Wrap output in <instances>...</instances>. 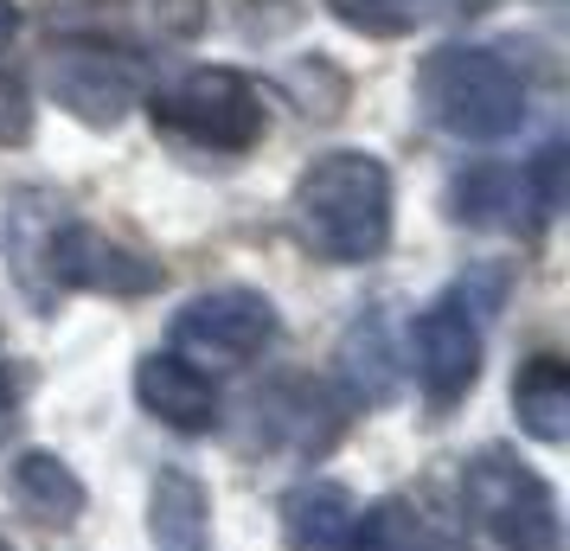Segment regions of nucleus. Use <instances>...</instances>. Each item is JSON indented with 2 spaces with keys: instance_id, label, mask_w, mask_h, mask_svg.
<instances>
[{
  "instance_id": "obj_8",
  "label": "nucleus",
  "mask_w": 570,
  "mask_h": 551,
  "mask_svg": "<svg viewBox=\"0 0 570 551\" xmlns=\"http://www.w3.org/2000/svg\"><path fill=\"white\" fill-rule=\"evenodd\" d=\"M276 302L263 289H206L193 295L180 315H174V353L180 360H193V366L206 372H232V366H250V360H263L269 346H276Z\"/></svg>"
},
{
  "instance_id": "obj_21",
  "label": "nucleus",
  "mask_w": 570,
  "mask_h": 551,
  "mask_svg": "<svg viewBox=\"0 0 570 551\" xmlns=\"http://www.w3.org/2000/svg\"><path fill=\"white\" fill-rule=\"evenodd\" d=\"M20 141H32V97L20 78L0 71V148H20Z\"/></svg>"
},
{
  "instance_id": "obj_10",
  "label": "nucleus",
  "mask_w": 570,
  "mask_h": 551,
  "mask_svg": "<svg viewBox=\"0 0 570 551\" xmlns=\"http://www.w3.org/2000/svg\"><path fill=\"white\" fill-rule=\"evenodd\" d=\"M135 397H141L148 417L180 430V436H206L212 423H218V385H212V372H199L180 353H148L135 366Z\"/></svg>"
},
{
  "instance_id": "obj_17",
  "label": "nucleus",
  "mask_w": 570,
  "mask_h": 551,
  "mask_svg": "<svg viewBox=\"0 0 570 551\" xmlns=\"http://www.w3.org/2000/svg\"><path fill=\"white\" fill-rule=\"evenodd\" d=\"M449 218L455 225H525V193H519V167H462L449 180Z\"/></svg>"
},
{
  "instance_id": "obj_13",
  "label": "nucleus",
  "mask_w": 570,
  "mask_h": 551,
  "mask_svg": "<svg viewBox=\"0 0 570 551\" xmlns=\"http://www.w3.org/2000/svg\"><path fill=\"white\" fill-rule=\"evenodd\" d=\"M7 500L39 525H71L83 513V481L71 474V462H58L52 449H27L7 469Z\"/></svg>"
},
{
  "instance_id": "obj_9",
  "label": "nucleus",
  "mask_w": 570,
  "mask_h": 551,
  "mask_svg": "<svg viewBox=\"0 0 570 551\" xmlns=\"http://www.w3.org/2000/svg\"><path fill=\"white\" fill-rule=\"evenodd\" d=\"M212 20V0H52L58 32H90V39H116L135 52L155 46H186L199 39Z\"/></svg>"
},
{
  "instance_id": "obj_1",
  "label": "nucleus",
  "mask_w": 570,
  "mask_h": 551,
  "mask_svg": "<svg viewBox=\"0 0 570 551\" xmlns=\"http://www.w3.org/2000/svg\"><path fill=\"white\" fill-rule=\"evenodd\" d=\"M391 167L365 148H327L302 167L288 193V218L314 257L372 263L391 244Z\"/></svg>"
},
{
  "instance_id": "obj_7",
  "label": "nucleus",
  "mask_w": 570,
  "mask_h": 551,
  "mask_svg": "<svg viewBox=\"0 0 570 551\" xmlns=\"http://www.w3.org/2000/svg\"><path fill=\"white\" fill-rule=\"evenodd\" d=\"M481 295L455 283L436 302H423V315L411 321V366L416 385L430 397V411H455L474 378H481Z\"/></svg>"
},
{
  "instance_id": "obj_4",
  "label": "nucleus",
  "mask_w": 570,
  "mask_h": 551,
  "mask_svg": "<svg viewBox=\"0 0 570 551\" xmlns=\"http://www.w3.org/2000/svg\"><path fill=\"white\" fill-rule=\"evenodd\" d=\"M155 90L148 52L116 46V39H90V32H58L46 52V97L65 116H78L83 129H116L129 122V109Z\"/></svg>"
},
{
  "instance_id": "obj_11",
  "label": "nucleus",
  "mask_w": 570,
  "mask_h": 551,
  "mask_svg": "<svg viewBox=\"0 0 570 551\" xmlns=\"http://www.w3.org/2000/svg\"><path fill=\"white\" fill-rule=\"evenodd\" d=\"M250 417H257L263 443H295V455H321V449L340 436V404L327 385L314 378H283L263 397H250Z\"/></svg>"
},
{
  "instance_id": "obj_12",
  "label": "nucleus",
  "mask_w": 570,
  "mask_h": 551,
  "mask_svg": "<svg viewBox=\"0 0 570 551\" xmlns=\"http://www.w3.org/2000/svg\"><path fill=\"white\" fill-rule=\"evenodd\" d=\"M360 525V500L346 494L340 481H302L283 500V539L288 551H346Z\"/></svg>"
},
{
  "instance_id": "obj_15",
  "label": "nucleus",
  "mask_w": 570,
  "mask_h": 551,
  "mask_svg": "<svg viewBox=\"0 0 570 551\" xmlns=\"http://www.w3.org/2000/svg\"><path fill=\"white\" fill-rule=\"evenodd\" d=\"M513 411L519 430L539 443H564L570 436V366L558 353H532L513 378Z\"/></svg>"
},
{
  "instance_id": "obj_5",
  "label": "nucleus",
  "mask_w": 570,
  "mask_h": 551,
  "mask_svg": "<svg viewBox=\"0 0 570 551\" xmlns=\"http://www.w3.org/2000/svg\"><path fill=\"white\" fill-rule=\"evenodd\" d=\"M462 506L500 551H558V494L513 449H481L462 462Z\"/></svg>"
},
{
  "instance_id": "obj_16",
  "label": "nucleus",
  "mask_w": 570,
  "mask_h": 551,
  "mask_svg": "<svg viewBox=\"0 0 570 551\" xmlns=\"http://www.w3.org/2000/svg\"><path fill=\"white\" fill-rule=\"evenodd\" d=\"M340 378L360 404H385L397 392V353H391V327H385V308H365L346 341H340Z\"/></svg>"
},
{
  "instance_id": "obj_20",
  "label": "nucleus",
  "mask_w": 570,
  "mask_h": 551,
  "mask_svg": "<svg viewBox=\"0 0 570 551\" xmlns=\"http://www.w3.org/2000/svg\"><path fill=\"white\" fill-rule=\"evenodd\" d=\"M564 141H544L539 155L519 167V193H525V225L539 232V225H551L558 218V206H564Z\"/></svg>"
},
{
  "instance_id": "obj_24",
  "label": "nucleus",
  "mask_w": 570,
  "mask_h": 551,
  "mask_svg": "<svg viewBox=\"0 0 570 551\" xmlns=\"http://www.w3.org/2000/svg\"><path fill=\"white\" fill-rule=\"evenodd\" d=\"M0 551H13V545H7V539H0Z\"/></svg>"
},
{
  "instance_id": "obj_22",
  "label": "nucleus",
  "mask_w": 570,
  "mask_h": 551,
  "mask_svg": "<svg viewBox=\"0 0 570 551\" xmlns=\"http://www.w3.org/2000/svg\"><path fill=\"white\" fill-rule=\"evenodd\" d=\"M20 27H27V20H20V7H13V0H0V58L13 52V39H20Z\"/></svg>"
},
{
  "instance_id": "obj_3",
  "label": "nucleus",
  "mask_w": 570,
  "mask_h": 551,
  "mask_svg": "<svg viewBox=\"0 0 570 551\" xmlns=\"http://www.w3.org/2000/svg\"><path fill=\"white\" fill-rule=\"evenodd\" d=\"M141 109H148L155 135H167L186 155H212V160L250 155L269 135V104H263L257 78L237 71V65H193L180 78L155 83L141 97Z\"/></svg>"
},
{
  "instance_id": "obj_2",
  "label": "nucleus",
  "mask_w": 570,
  "mask_h": 551,
  "mask_svg": "<svg viewBox=\"0 0 570 551\" xmlns=\"http://www.w3.org/2000/svg\"><path fill=\"white\" fill-rule=\"evenodd\" d=\"M416 109L430 116V129L455 135V141H507L525 129L532 116V78L507 46H468L449 39L416 65Z\"/></svg>"
},
{
  "instance_id": "obj_23",
  "label": "nucleus",
  "mask_w": 570,
  "mask_h": 551,
  "mask_svg": "<svg viewBox=\"0 0 570 551\" xmlns=\"http://www.w3.org/2000/svg\"><path fill=\"white\" fill-rule=\"evenodd\" d=\"M455 7H462V13H488L493 0H455Z\"/></svg>"
},
{
  "instance_id": "obj_14",
  "label": "nucleus",
  "mask_w": 570,
  "mask_h": 551,
  "mask_svg": "<svg viewBox=\"0 0 570 551\" xmlns=\"http://www.w3.org/2000/svg\"><path fill=\"white\" fill-rule=\"evenodd\" d=\"M148 520H155V551H206L212 500L186 469H160L148 488Z\"/></svg>"
},
{
  "instance_id": "obj_6",
  "label": "nucleus",
  "mask_w": 570,
  "mask_h": 551,
  "mask_svg": "<svg viewBox=\"0 0 570 551\" xmlns=\"http://www.w3.org/2000/svg\"><path fill=\"white\" fill-rule=\"evenodd\" d=\"M148 289H160V263L148 250H135V244H122V237H109L65 211L52 225V237H46L32 302L52 308L58 295H148Z\"/></svg>"
},
{
  "instance_id": "obj_18",
  "label": "nucleus",
  "mask_w": 570,
  "mask_h": 551,
  "mask_svg": "<svg viewBox=\"0 0 570 551\" xmlns=\"http://www.w3.org/2000/svg\"><path fill=\"white\" fill-rule=\"evenodd\" d=\"M346 551H462V545L423 513H411L404 500H385V506H360V525H353Z\"/></svg>"
},
{
  "instance_id": "obj_19",
  "label": "nucleus",
  "mask_w": 570,
  "mask_h": 551,
  "mask_svg": "<svg viewBox=\"0 0 570 551\" xmlns=\"http://www.w3.org/2000/svg\"><path fill=\"white\" fill-rule=\"evenodd\" d=\"M436 7L442 0H327V13L360 39H411Z\"/></svg>"
}]
</instances>
